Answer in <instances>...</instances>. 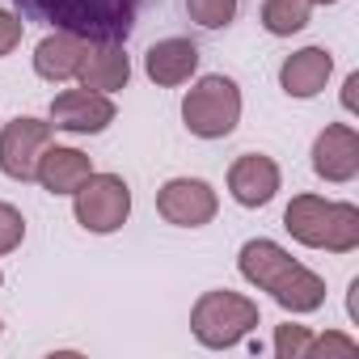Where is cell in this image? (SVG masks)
<instances>
[{
	"label": "cell",
	"mask_w": 359,
	"mask_h": 359,
	"mask_svg": "<svg viewBox=\"0 0 359 359\" xmlns=\"http://www.w3.org/2000/svg\"><path fill=\"white\" fill-rule=\"evenodd\" d=\"M355 89H359V72H351L346 85H342V106H346V110H355Z\"/></svg>",
	"instance_id": "cell-23"
},
{
	"label": "cell",
	"mask_w": 359,
	"mask_h": 359,
	"mask_svg": "<svg viewBox=\"0 0 359 359\" xmlns=\"http://www.w3.org/2000/svg\"><path fill=\"white\" fill-rule=\"evenodd\" d=\"M317 355H359V342L355 338H346V334H313V346H309V359H317Z\"/></svg>",
	"instance_id": "cell-21"
},
{
	"label": "cell",
	"mask_w": 359,
	"mask_h": 359,
	"mask_svg": "<svg viewBox=\"0 0 359 359\" xmlns=\"http://www.w3.org/2000/svg\"><path fill=\"white\" fill-rule=\"evenodd\" d=\"M309 346H313V334L309 325H275V355L279 359H309Z\"/></svg>",
	"instance_id": "cell-19"
},
{
	"label": "cell",
	"mask_w": 359,
	"mask_h": 359,
	"mask_svg": "<svg viewBox=\"0 0 359 359\" xmlns=\"http://www.w3.org/2000/svg\"><path fill=\"white\" fill-rule=\"evenodd\" d=\"M89 55V43L68 34V30H51L39 47H34V72L51 85H64V81H76L81 64Z\"/></svg>",
	"instance_id": "cell-14"
},
{
	"label": "cell",
	"mask_w": 359,
	"mask_h": 359,
	"mask_svg": "<svg viewBox=\"0 0 359 359\" xmlns=\"http://www.w3.org/2000/svg\"><path fill=\"white\" fill-rule=\"evenodd\" d=\"M76 81H81L85 89H97V93L127 89V81H131V60H127L123 43H89V55H85Z\"/></svg>",
	"instance_id": "cell-16"
},
{
	"label": "cell",
	"mask_w": 359,
	"mask_h": 359,
	"mask_svg": "<svg viewBox=\"0 0 359 359\" xmlns=\"http://www.w3.org/2000/svg\"><path fill=\"white\" fill-rule=\"evenodd\" d=\"M89 173H93V161H89L81 148L47 144L43 156H39V169H34V182H39L47 195H72Z\"/></svg>",
	"instance_id": "cell-13"
},
{
	"label": "cell",
	"mask_w": 359,
	"mask_h": 359,
	"mask_svg": "<svg viewBox=\"0 0 359 359\" xmlns=\"http://www.w3.org/2000/svg\"><path fill=\"white\" fill-rule=\"evenodd\" d=\"M237 266H241L245 283H254L258 292H271V300L296 317L317 313L325 304V279L317 271H309L304 262H296L279 241H266V237L245 241L237 254Z\"/></svg>",
	"instance_id": "cell-1"
},
{
	"label": "cell",
	"mask_w": 359,
	"mask_h": 359,
	"mask_svg": "<svg viewBox=\"0 0 359 359\" xmlns=\"http://www.w3.org/2000/svg\"><path fill=\"white\" fill-rule=\"evenodd\" d=\"M144 72L161 89H177L199 72V47L191 39H161L144 55Z\"/></svg>",
	"instance_id": "cell-12"
},
{
	"label": "cell",
	"mask_w": 359,
	"mask_h": 359,
	"mask_svg": "<svg viewBox=\"0 0 359 359\" xmlns=\"http://www.w3.org/2000/svg\"><path fill=\"white\" fill-rule=\"evenodd\" d=\"M51 135L55 127L34 114H18L13 123H5V131H0V173L13 177V182H34L39 156L51 144Z\"/></svg>",
	"instance_id": "cell-7"
},
{
	"label": "cell",
	"mask_w": 359,
	"mask_h": 359,
	"mask_svg": "<svg viewBox=\"0 0 359 359\" xmlns=\"http://www.w3.org/2000/svg\"><path fill=\"white\" fill-rule=\"evenodd\" d=\"M72 212L85 233H97V237L118 233L131 216V187L118 173H89L72 191Z\"/></svg>",
	"instance_id": "cell-6"
},
{
	"label": "cell",
	"mask_w": 359,
	"mask_h": 359,
	"mask_svg": "<svg viewBox=\"0 0 359 359\" xmlns=\"http://www.w3.org/2000/svg\"><path fill=\"white\" fill-rule=\"evenodd\" d=\"M118 106L110 102V93H97V89H64L51 97V127L55 131H68V135H97L114 123Z\"/></svg>",
	"instance_id": "cell-9"
},
{
	"label": "cell",
	"mask_w": 359,
	"mask_h": 359,
	"mask_svg": "<svg viewBox=\"0 0 359 359\" xmlns=\"http://www.w3.org/2000/svg\"><path fill=\"white\" fill-rule=\"evenodd\" d=\"M309 18H313V0H266L262 5V26L275 39L300 34L309 26Z\"/></svg>",
	"instance_id": "cell-17"
},
{
	"label": "cell",
	"mask_w": 359,
	"mask_h": 359,
	"mask_svg": "<svg viewBox=\"0 0 359 359\" xmlns=\"http://www.w3.org/2000/svg\"><path fill=\"white\" fill-rule=\"evenodd\" d=\"M0 287H5V271H0Z\"/></svg>",
	"instance_id": "cell-25"
},
{
	"label": "cell",
	"mask_w": 359,
	"mask_h": 359,
	"mask_svg": "<svg viewBox=\"0 0 359 359\" xmlns=\"http://www.w3.org/2000/svg\"><path fill=\"white\" fill-rule=\"evenodd\" d=\"M283 229L292 241L309 250H330V254H351L359 250V208L321 199V195H296L283 208Z\"/></svg>",
	"instance_id": "cell-3"
},
{
	"label": "cell",
	"mask_w": 359,
	"mask_h": 359,
	"mask_svg": "<svg viewBox=\"0 0 359 359\" xmlns=\"http://www.w3.org/2000/svg\"><path fill=\"white\" fill-rule=\"evenodd\" d=\"M313 5H338V0H313Z\"/></svg>",
	"instance_id": "cell-24"
},
{
	"label": "cell",
	"mask_w": 359,
	"mask_h": 359,
	"mask_svg": "<svg viewBox=\"0 0 359 359\" xmlns=\"http://www.w3.org/2000/svg\"><path fill=\"white\" fill-rule=\"evenodd\" d=\"M258 300L241 296V292H229V287H216V292H203L191 309V334L199 346L208 351H229L237 346L241 338H250L258 330Z\"/></svg>",
	"instance_id": "cell-4"
},
{
	"label": "cell",
	"mask_w": 359,
	"mask_h": 359,
	"mask_svg": "<svg viewBox=\"0 0 359 359\" xmlns=\"http://www.w3.org/2000/svg\"><path fill=\"white\" fill-rule=\"evenodd\" d=\"M182 123L199 140H224L241 123V89L233 76H199L191 93L182 97Z\"/></svg>",
	"instance_id": "cell-5"
},
{
	"label": "cell",
	"mask_w": 359,
	"mask_h": 359,
	"mask_svg": "<svg viewBox=\"0 0 359 359\" xmlns=\"http://www.w3.org/2000/svg\"><path fill=\"white\" fill-rule=\"evenodd\" d=\"M330 72H334V55H330L325 47H304V51H296V55L283 60V68H279V85H283L287 97L309 102V97H317V93L325 89Z\"/></svg>",
	"instance_id": "cell-15"
},
{
	"label": "cell",
	"mask_w": 359,
	"mask_h": 359,
	"mask_svg": "<svg viewBox=\"0 0 359 359\" xmlns=\"http://www.w3.org/2000/svg\"><path fill=\"white\" fill-rule=\"evenodd\" d=\"M187 13L203 30H224L237 18V0H187Z\"/></svg>",
	"instance_id": "cell-18"
},
{
	"label": "cell",
	"mask_w": 359,
	"mask_h": 359,
	"mask_svg": "<svg viewBox=\"0 0 359 359\" xmlns=\"http://www.w3.org/2000/svg\"><path fill=\"white\" fill-rule=\"evenodd\" d=\"M0 334H5V321H0Z\"/></svg>",
	"instance_id": "cell-26"
},
{
	"label": "cell",
	"mask_w": 359,
	"mask_h": 359,
	"mask_svg": "<svg viewBox=\"0 0 359 359\" xmlns=\"http://www.w3.org/2000/svg\"><path fill=\"white\" fill-rule=\"evenodd\" d=\"M22 34H26V22H22V13H13V9H0V55H9V51L22 43Z\"/></svg>",
	"instance_id": "cell-22"
},
{
	"label": "cell",
	"mask_w": 359,
	"mask_h": 359,
	"mask_svg": "<svg viewBox=\"0 0 359 359\" xmlns=\"http://www.w3.org/2000/svg\"><path fill=\"white\" fill-rule=\"evenodd\" d=\"M156 212L177 229H203V224L216 220L220 199L203 177H169L156 191Z\"/></svg>",
	"instance_id": "cell-8"
},
{
	"label": "cell",
	"mask_w": 359,
	"mask_h": 359,
	"mask_svg": "<svg viewBox=\"0 0 359 359\" xmlns=\"http://www.w3.org/2000/svg\"><path fill=\"white\" fill-rule=\"evenodd\" d=\"M229 195L241 208H266L279 195V165L266 152H245L229 165Z\"/></svg>",
	"instance_id": "cell-11"
},
{
	"label": "cell",
	"mask_w": 359,
	"mask_h": 359,
	"mask_svg": "<svg viewBox=\"0 0 359 359\" xmlns=\"http://www.w3.org/2000/svg\"><path fill=\"white\" fill-rule=\"evenodd\" d=\"M22 22L68 30L85 43H127L148 0H13Z\"/></svg>",
	"instance_id": "cell-2"
},
{
	"label": "cell",
	"mask_w": 359,
	"mask_h": 359,
	"mask_svg": "<svg viewBox=\"0 0 359 359\" xmlns=\"http://www.w3.org/2000/svg\"><path fill=\"white\" fill-rule=\"evenodd\" d=\"M26 241V220L13 203H0V254H13Z\"/></svg>",
	"instance_id": "cell-20"
},
{
	"label": "cell",
	"mask_w": 359,
	"mask_h": 359,
	"mask_svg": "<svg viewBox=\"0 0 359 359\" xmlns=\"http://www.w3.org/2000/svg\"><path fill=\"white\" fill-rule=\"evenodd\" d=\"M313 169L317 177L342 187L359 173V131L351 123H330L317 140H313Z\"/></svg>",
	"instance_id": "cell-10"
}]
</instances>
